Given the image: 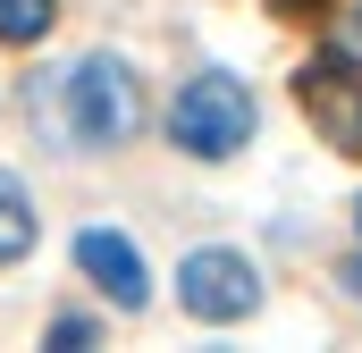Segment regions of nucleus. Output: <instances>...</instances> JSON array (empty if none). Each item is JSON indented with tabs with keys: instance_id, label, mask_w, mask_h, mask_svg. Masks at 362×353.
<instances>
[{
	"instance_id": "f257e3e1",
	"label": "nucleus",
	"mask_w": 362,
	"mask_h": 353,
	"mask_svg": "<svg viewBox=\"0 0 362 353\" xmlns=\"http://www.w3.org/2000/svg\"><path fill=\"white\" fill-rule=\"evenodd\" d=\"M59 126H68V143H85V152H110V143H127L135 126H144V92L135 76L118 68V59H76L68 76H59Z\"/></svg>"
},
{
	"instance_id": "f03ea898",
	"label": "nucleus",
	"mask_w": 362,
	"mask_h": 353,
	"mask_svg": "<svg viewBox=\"0 0 362 353\" xmlns=\"http://www.w3.org/2000/svg\"><path fill=\"white\" fill-rule=\"evenodd\" d=\"M169 135H177V152L194 160H228V152H245L253 143V92L236 85V76H194L177 92V109H169Z\"/></svg>"
},
{
	"instance_id": "7ed1b4c3",
	"label": "nucleus",
	"mask_w": 362,
	"mask_h": 353,
	"mask_svg": "<svg viewBox=\"0 0 362 353\" xmlns=\"http://www.w3.org/2000/svg\"><path fill=\"white\" fill-rule=\"evenodd\" d=\"M295 101H303V118H312L337 152H362V68L346 51H312V59L295 68Z\"/></svg>"
},
{
	"instance_id": "20e7f679",
	"label": "nucleus",
	"mask_w": 362,
	"mask_h": 353,
	"mask_svg": "<svg viewBox=\"0 0 362 353\" xmlns=\"http://www.w3.org/2000/svg\"><path fill=\"white\" fill-rule=\"evenodd\" d=\"M177 303L194 320H245V311L262 303V269L245 261V253H228V244H202V253H185V269H177Z\"/></svg>"
},
{
	"instance_id": "39448f33",
	"label": "nucleus",
	"mask_w": 362,
	"mask_h": 353,
	"mask_svg": "<svg viewBox=\"0 0 362 353\" xmlns=\"http://www.w3.org/2000/svg\"><path fill=\"white\" fill-rule=\"evenodd\" d=\"M76 269H85L118 311H144V303H152V286H144V253H135L118 227H85V236H76Z\"/></svg>"
},
{
	"instance_id": "423d86ee",
	"label": "nucleus",
	"mask_w": 362,
	"mask_h": 353,
	"mask_svg": "<svg viewBox=\"0 0 362 353\" xmlns=\"http://www.w3.org/2000/svg\"><path fill=\"white\" fill-rule=\"evenodd\" d=\"M34 253V202H25V176L0 169V261H25Z\"/></svg>"
},
{
	"instance_id": "0eeeda50",
	"label": "nucleus",
	"mask_w": 362,
	"mask_h": 353,
	"mask_svg": "<svg viewBox=\"0 0 362 353\" xmlns=\"http://www.w3.org/2000/svg\"><path fill=\"white\" fill-rule=\"evenodd\" d=\"M51 17H59V0H0V42H42L51 34Z\"/></svg>"
},
{
	"instance_id": "6e6552de",
	"label": "nucleus",
	"mask_w": 362,
	"mask_h": 353,
	"mask_svg": "<svg viewBox=\"0 0 362 353\" xmlns=\"http://www.w3.org/2000/svg\"><path fill=\"white\" fill-rule=\"evenodd\" d=\"M93 337H101V328H93V320H51V345H59V353H85Z\"/></svg>"
},
{
	"instance_id": "1a4fd4ad",
	"label": "nucleus",
	"mask_w": 362,
	"mask_h": 353,
	"mask_svg": "<svg viewBox=\"0 0 362 353\" xmlns=\"http://www.w3.org/2000/svg\"><path fill=\"white\" fill-rule=\"evenodd\" d=\"M278 17H320V8H329V0H270Z\"/></svg>"
},
{
	"instance_id": "9d476101",
	"label": "nucleus",
	"mask_w": 362,
	"mask_h": 353,
	"mask_svg": "<svg viewBox=\"0 0 362 353\" xmlns=\"http://www.w3.org/2000/svg\"><path fill=\"white\" fill-rule=\"evenodd\" d=\"M337 277H346V294H354V303H362V261H346V269H337Z\"/></svg>"
},
{
	"instance_id": "9b49d317",
	"label": "nucleus",
	"mask_w": 362,
	"mask_h": 353,
	"mask_svg": "<svg viewBox=\"0 0 362 353\" xmlns=\"http://www.w3.org/2000/svg\"><path fill=\"white\" fill-rule=\"evenodd\" d=\"M354 227H362V202H354Z\"/></svg>"
},
{
	"instance_id": "f8f14e48",
	"label": "nucleus",
	"mask_w": 362,
	"mask_h": 353,
	"mask_svg": "<svg viewBox=\"0 0 362 353\" xmlns=\"http://www.w3.org/2000/svg\"><path fill=\"white\" fill-rule=\"evenodd\" d=\"M354 42H362V17H354Z\"/></svg>"
}]
</instances>
